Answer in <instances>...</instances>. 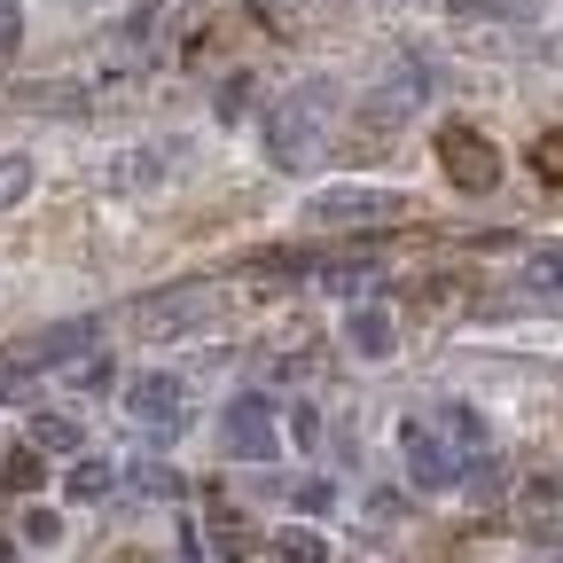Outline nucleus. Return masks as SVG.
I'll list each match as a JSON object with an SVG mask.
<instances>
[{
    "instance_id": "nucleus-1",
    "label": "nucleus",
    "mask_w": 563,
    "mask_h": 563,
    "mask_svg": "<svg viewBox=\"0 0 563 563\" xmlns=\"http://www.w3.org/2000/svg\"><path fill=\"white\" fill-rule=\"evenodd\" d=\"M329 125H336V87H329V79L290 87V95L274 102V118H266V157H274L282 173L313 165V157L329 150Z\"/></svg>"
},
{
    "instance_id": "nucleus-2",
    "label": "nucleus",
    "mask_w": 563,
    "mask_h": 563,
    "mask_svg": "<svg viewBox=\"0 0 563 563\" xmlns=\"http://www.w3.org/2000/svg\"><path fill=\"white\" fill-rule=\"evenodd\" d=\"M399 462H407V477H415L422 493H454L470 454L446 446V431H439L431 415H407V422H399Z\"/></svg>"
},
{
    "instance_id": "nucleus-3",
    "label": "nucleus",
    "mask_w": 563,
    "mask_h": 563,
    "mask_svg": "<svg viewBox=\"0 0 563 563\" xmlns=\"http://www.w3.org/2000/svg\"><path fill=\"white\" fill-rule=\"evenodd\" d=\"M125 415L141 422V431L173 439L180 422H188V384L173 368H141V376H125Z\"/></svg>"
},
{
    "instance_id": "nucleus-4",
    "label": "nucleus",
    "mask_w": 563,
    "mask_h": 563,
    "mask_svg": "<svg viewBox=\"0 0 563 563\" xmlns=\"http://www.w3.org/2000/svg\"><path fill=\"white\" fill-rule=\"evenodd\" d=\"M220 446L235 454V462H274L282 454V422H274V399H228L220 407Z\"/></svg>"
},
{
    "instance_id": "nucleus-5",
    "label": "nucleus",
    "mask_w": 563,
    "mask_h": 563,
    "mask_svg": "<svg viewBox=\"0 0 563 563\" xmlns=\"http://www.w3.org/2000/svg\"><path fill=\"white\" fill-rule=\"evenodd\" d=\"M306 211L321 228H391L407 211V196H391V188H321Z\"/></svg>"
},
{
    "instance_id": "nucleus-6",
    "label": "nucleus",
    "mask_w": 563,
    "mask_h": 563,
    "mask_svg": "<svg viewBox=\"0 0 563 563\" xmlns=\"http://www.w3.org/2000/svg\"><path fill=\"white\" fill-rule=\"evenodd\" d=\"M439 165H446V180L470 188V196H485L493 180H501V150H493L477 125H446V133H439Z\"/></svg>"
},
{
    "instance_id": "nucleus-7",
    "label": "nucleus",
    "mask_w": 563,
    "mask_h": 563,
    "mask_svg": "<svg viewBox=\"0 0 563 563\" xmlns=\"http://www.w3.org/2000/svg\"><path fill=\"white\" fill-rule=\"evenodd\" d=\"M211 313H220V290H211V282H196V290H165V298H150V306H133V321L150 329V336H188V329H203Z\"/></svg>"
},
{
    "instance_id": "nucleus-8",
    "label": "nucleus",
    "mask_w": 563,
    "mask_h": 563,
    "mask_svg": "<svg viewBox=\"0 0 563 563\" xmlns=\"http://www.w3.org/2000/svg\"><path fill=\"white\" fill-rule=\"evenodd\" d=\"M95 352H102V321H55V329H40L24 344V361L32 368H79V361H95Z\"/></svg>"
},
{
    "instance_id": "nucleus-9",
    "label": "nucleus",
    "mask_w": 563,
    "mask_h": 563,
    "mask_svg": "<svg viewBox=\"0 0 563 563\" xmlns=\"http://www.w3.org/2000/svg\"><path fill=\"white\" fill-rule=\"evenodd\" d=\"M344 352H352V361H391V352H399V321L384 306H352L344 313Z\"/></svg>"
},
{
    "instance_id": "nucleus-10",
    "label": "nucleus",
    "mask_w": 563,
    "mask_h": 563,
    "mask_svg": "<svg viewBox=\"0 0 563 563\" xmlns=\"http://www.w3.org/2000/svg\"><path fill=\"white\" fill-rule=\"evenodd\" d=\"M180 150H188V141H141V150H125L118 157V188H150V180H173L180 173Z\"/></svg>"
},
{
    "instance_id": "nucleus-11",
    "label": "nucleus",
    "mask_w": 563,
    "mask_h": 563,
    "mask_svg": "<svg viewBox=\"0 0 563 563\" xmlns=\"http://www.w3.org/2000/svg\"><path fill=\"white\" fill-rule=\"evenodd\" d=\"M87 431L70 415H32V431H24V454H79Z\"/></svg>"
},
{
    "instance_id": "nucleus-12",
    "label": "nucleus",
    "mask_w": 563,
    "mask_h": 563,
    "mask_svg": "<svg viewBox=\"0 0 563 563\" xmlns=\"http://www.w3.org/2000/svg\"><path fill=\"white\" fill-rule=\"evenodd\" d=\"M431 422L446 431V446H454V454H485V415H477V407H462V399H454V407H439Z\"/></svg>"
},
{
    "instance_id": "nucleus-13",
    "label": "nucleus",
    "mask_w": 563,
    "mask_h": 563,
    "mask_svg": "<svg viewBox=\"0 0 563 563\" xmlns=\"http://www.w3.org/2000/svg\"><path fill=\"white\" fill-rule=\"evenodd\" d=\"M422 95H431V63H391V79H384V110H415Z\"/></svg>"
},
{
    "instance_id": "nucleus-14",
    "label": "nucleus",
    "mask_w": 563,
    "mask_h": 563,
    "mask_svg": "<svg viewBox=\"0 0 563 563\" xmlns=\"http://www.w3.org/2000/svg\"><path fill=\"white\" fill-rule=\"evenodd\" d=\"M274 555L282 563H329V540L306 532V525H274Z\"/></svg>"
},
{
    "instance_id": "nucleus-15",
    "label": "nucleus",
    "mask_w": 563,
    "mask_h": 563,
    "mask_svg": "<svg viewBox=\"0 0 563 563\" xmlns=\"http://www.w3.org/2000/svg\"><path fill=\"white\" fill-rule=\"evenodd\" d=\"M40 391V368L24 361V352H0V407H24Z\"/></svg>"
},
{
    "instance_id": "nucleus-16",
    "label": "nucleus",
    "mask_w": 563,
    "mask_h": 563,
    "mask_svg": "<svg viewBox=\"0 0 563 563\" xmlns=\"http://www.w3.org/2000/svg\"><path fill=\"white\" fill-rule=\"evenodd\" d=\"M368 282H376V266H368V258H329V274H321V290H329V298H361Z\"/></svg>"
},
{
    "instance_id": "nucleus-17",
    "label": "nucleus",
    "mask_w": 563,
    "mask_h": 563,
    "mask_svg": "<svg viewBox=\"0 0 563 563\" xmlns=\"http://www.w3.org/2000/svg\"><path fill=\"white\" fill-rule=\"evenodd\" d=\"M110 485H118V462H102V454H95V462L70 470V501H102Z\"/></svg>"
},
{
    "instance_id": "nucleus-18",
    "label": "nucleus",
    "mask_w": 563,
    "mask_h": 563,
    "mask_svg": "<svg viewBox=\"0 0 563 563\" xmlns=\"http://www.w3.org/2000/svg\"><path fill=\"white\" fill-rule=\"evenodd\" d=\"M125 477H133V493H150V501H180V470H165V462H133Z\"/></svg>"
},
{
    "instance_id": "nucleus-19",
    "label": "nucleus",
    "mask_w": 563,
    "mask_h": 563,
    "mask_svg": "<svg viewBox=\"0 0 563 563\" xmlns=\"http://www.w3.org/2000/svg\"><path fill=\"white\" fill-rule=\"evenodd\" d=\"M16 102H24V110H55V118H70V110H87V95H70L63 79H47V87H24Z\"/></svg>"
},
{
    "instance_id": "nucleus-20",
    "label": "nucleus",
    "mask_w": 563,
    "mask_h": 563,
    "mask_svg": "<svg viewBox=\"0 0 563 563\" xmlns=\"http://www.w3.org/2000/svg\"><path fill=\"white\" fill-rule=\"evenodd\" d=\"M32 196V157H0V211H16Z\"/></svg>"
},
{
    "instance_id": "nucleus-21",
    "label": "nucleus",
    "mask_w": 563,
    "mask_h": 563,
    "mask_svg": "<svg viewBox=\"0 0 563 563\" xmlns=\"http://www.w3.org/2000/svg\"><path fill=\"white\" fill-rule=\"evenodd\" d=\"M110 384H118V361H110V352H95V361L70 368V391H87V399H95V391H110Z\"/></svg>"
},
{
    "instance_id": "nucleus-22",
    "label": "nucleus",
    "mask_w": 563,
    "mask_h": 563,
    "mask_svg": "<svg viewBox=\"0 0 563 563\" xmlns=\"http://www.w3.org/2000/svg\"><path fill=\"white\" fill-rule=\"evenodd\" d=\"M211 548H220V555H243V548H251V525H243L235 509H220V517H211Z\"/></svg>"
},
{
    "instance_id": "nucleus-23",
    "label": "nucleus",
    "mask_w": 563,
    "mask_h": 563,
    "mask_svg": "<svg viewBox=\"0 0 563 563\" xmlns=\"http://www.w3.org/2000/svg\"><path fill=\"white\" fill-rule=\"evenodd\" d=\"M462 485L470 493H501V454H470L462 462Z\"/></svg>"
},
{
    "instance_id": "nucleus-24",
    "label": "nucleus",
    "mask_w": 563,
    "mask_h": 563,
    "mask_svg": "<svg viewBox=\"0 0 563 563\" xmlns=\"http://www.w3.org/2000/svg\"><path fill=\"white\" fill-rule=\"evenodd\" d=\"M211 110H220V125H228V118H243V110H251V79H220Z\"/></svg>"
},
{
    "instance_id": "nucleus-25",
    "label": "nucleus",
    "mask_w": 563,
    "mask_h": 563,
    "mask_svg": "<svg viewBox=\"0 0 563 563\" xmlns=\"http://www.w3.org/2000/svg\"><path fill=\"white\" fill-rule=\"evenodd\" d=\"M532 173L563 188V133H548V141H540V150H532Z\"/></svg>"
},
{
    "instance_id": "nucleus-26",
    "label": "nucleus",
    "mask_w": 563,
    "mask_h": 563,
    "mask_svg": "<svg viewBox=\"0 0 563 563\" xmlns=\"http://www.w3.org/2000/svg\"><path fill=\"white\" fill-rule=\"evenodd\" d=\"M16 532H24L32 548H47V540L63 532V517H55V509H24V525H16Z\"/></svg>"
},
{
    "instance_id": "nucleus-27",
    "label": "nucleus",
    "mask_w": 563,
    "mask_h": 563,
    "mask_svg": "<svg viewBox=\"0 0 563 563\" xmlns=\"http://www.w3.org/2000/svg\"><path fill=\"white\" fill-rule=\"evenodd\" d=\"M532 282L563 298V251H532Z\"/></svg>"
},
{
    "instance_id": "nucleus-28",
    "label": "nucleus",
    "mask_w": 563,
    "mask_h": 563,
    "mask_svg": "<svg viewBox=\"0 0 563 563\" xmlns=\"http://www.w3.org/2000/svg\"><path fill=\"white\" fill-rule=\"evenodd\" d=\"M290 439H298V446H321V415H313L306 399L290 407Z\"/></svg>"
},
{
    "instance_id": "nucleus-29",
    "label": "nucleus",
    "mask_w": 563,
    "mask_h": 563,
    "mask_svg": "<svg viewBox=\"0 0 563 563\" xmlns=\"http://www.w3.org/2000/svg\"><path fill=\"white\" fill-rule=\"evenodd\" d=\"M24 40V9H9V0H0V55H9Z\"/></svg>"
},
{
    "instance_id": "nucleus-30",
    "label": "nucleus",
    "mask_w": 563,
    "mask_h": 563,
    "mask_svg": "<svg viewBox=\"0 0 563 563\" xmlns=\"http://www.w3.org/2000/svg\"><path fill=\"white\" fill-rule=\"evenodd\" d=\"M0 477H9V485H40V462H32V454H9V470H0Z\"/></svg>"
},
{
    "instance_id": "nucleus-31",
    "label": "nucleus",
    "mask_w": 563,
    "mask_h": 563,
    "mask_svg": "<svg viewBox=\"0 0 563 563\" xmlns=\"http://www.w3.org/2000/svg\"><path fill=\"white\" fill-rule=\"evenodd\" d=\"M258 9H290V0H258Z\"/></svg>"
},
{
    "instance_id": "nucleus-32",
    "label": "nucleus",
    "mask_w": 563,
    "mask_h": 563,
    "mask_svg": "<svg viewBox=\"0 0 563 563\" xmlns=\"http://www.w3.org/2000/svg\"><path fill=\"white\" fill-rule=\"evenodd\" d=\"M0 563H9V548H0Z\"/></svg>"
}]
</instances>
